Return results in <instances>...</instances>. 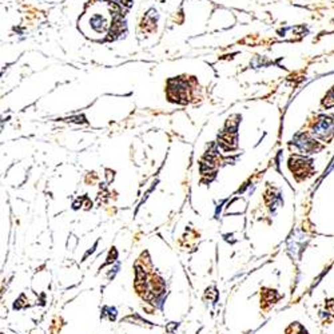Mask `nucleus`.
<instances>
[{
	"mask_svg": "<svg viewBox=\"0 0 334 334\" xmlns=\"http://www.w3.org/2000/svg\"><path fill=\"white\" fill-rule=\"evenodd\" d=\"M334 121L331 118H322L317 126V133L318 134H327L334 133Z\"/></svg>",
	"mask_w": 334,
	"mask_h": 334,
	"instance_id": "f257e3e1",
	"label": "nucleus"
}]
</instances>
